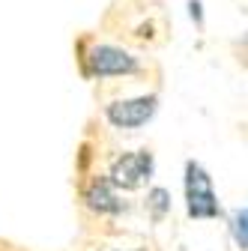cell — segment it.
I'll return each instance as SVG.
<instances>
[{
	"mask_svg": "<svg viewBox=\"0 0 248 251\" xmlns=\"http://www.w3.org/2000/svg\"><path fill=\"white\" fill-rule=\"evenodd\" d=\"M78 63H81V75L90 81L144 75V63L132 51L111 45V42H99V39H81L78 42Z\"/></svg>",
	"mask_w": 248,
	"mask_h": 251,
	"instance_id": "6da1fadb",
	"label": "cell"
},
{
	"mask_svg": "<svg viewBox=\"0 0 248 251\" xmlns=\"http://www.w3.org/2000/svg\"><path fill=\"white\" fill-rule=\"evenodd\" d=\"M182 192H185V212H189V218L212 222V218L222 215V203H219V195H215L212 176L195 159H189L182 168Z\"/></svg>",
	"mask_w": 248,
	"mask_h": 251,
	"instance_id": "7a4b0ae2",
	"label": "cell"
},
{
	"mask_svg": "<svg viewBox=\"0 0 248 251\" xmlns=\"http://www.w3.org/2000/svg\"><path fill=\"white\" fill-rule=\"evenodd\" d=\"M152 174H156V155L152 150H123L108 162V179L120 188V192H138L144 188Z\"/></svg>",
	"mask_w": 248,
	"mask_h": 251,
	"instance_id": "3957f363",
	"label": "cell"
},
{
	"mask_svg": "<svg viewBox=\"0 0 248 251\" xmlns=\"http://www.w3.org/2000/svg\"><path fill=\"white\" fill-rule=\"evenodd\" d=\"M159 111V96L156 93H144V96H129V99H114L105 102L102 117L108 120L111 129L120 132H138L141 126H147Z\"/></svg>",
	"mask_w": 248,
	"mask_h": 251,
	"instance_id": "277c9868",
	"label": "cell"
},
{
	"mask_svg": "<svg viewBox=\"0 0 248 251\" xmlns=\"http://www.w3.org/2000/svg\"><path fill=\"white\" fill-rule=\"evenodd\" d=\"M78 201L81 209L90 212L93 218H117L120 212H126V203L120 201V188L105 176V174H93L84 176L81 188H78Z\"/></svg>",
	"mask_w": 248,
	"mask_h": 251,
	"instance_id": "5b68a950",
	"label": "cell"
},
{
	"mask_svg": "<svg viewBox=\"0 0 248 251\" xmlns=\"http://www.w3.org/2000/svg\"><path fill=\"white\" fill-rule=\"evenodd\" d=\"M171 209H174V198H171V192L165 185H152L149 192H147V198H144V212H147V218L152 225H162L165 218L171 215Z\"/></svg>",
	"mask_w": 248,
	"mask_h": 251,
	"instance_id": "8992f818",
	"label": "cell"
},
{
	"mask_svg": "<svg viewBox=\"0 0 248 251\" xmlns=\"http://www.w3.org/2000/svg\"><path fill=\"white\" fill-rule=\"evenodd\" d=\"M227 230H230V239L239 251H248V206H239L230 212L227 218Z\"/></svg>",
	"mask_w": 248,
	"mask_h": 251,
	"instance_id": "52a82bcc",
	"label": "cell"
},
{
	"mask_svg": "<svg viewBox=\"0 0 248 251\" xmlns=\"http://www.w3.org/2000/svg\"><path fill=\"white\" fill-rule=\"evenodd\" d=\"M189 15L198 27H203V3L200 0H189Z\"/></svg>",
	"mask_w": 248,
	"mask_h": 251,
	"instance_id": "ba28073f",
	"label": "cell"
},
{
	"mask_svg": "<svg viewBox=\"0 0 248 251\" xmlns=\"http://www.w3.org/2000/svg\"><path fill=\"white\" fill-rule=\"evenodd\" d=\"M96 251H152L149 245H135V248H96Z\"/></svg>",
	"mask_w": 248,
	"mask_h": 251,
	"instance_id": "9c48e42d",
	"label": "cell"
},
{
	"mask_svg": "<svg viewBox=\"0 0 248 251\" xmlns=\"http://www.w3.org/2000/svg\"><path fill=\"white\" fill-rule=\"evenodd\" d=\"M135 3H149V0H135Z\"/></svg>",
	"mask_w": 248,
	"mask_h": 251,
	"instance_id": "30bf717a",
	"label": "cell"
},
{
	"mask_svg": "<svg viewBox=\"0 0 248 251\" xmlns=\"http://www.w3.org/2000/svg\"><path fill=\"white\" fill-rule=\"evenodd\" d=\"M245 45H248V36H245Z\"/></svg>",
	"mask_w": 248,
	"mask_h": 251,
	"instance_id": "8fae6325",
	"label": "cell"
}]
</instances>
